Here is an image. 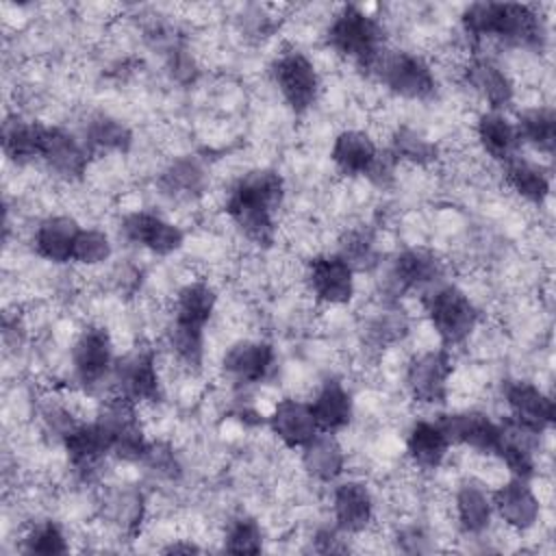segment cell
Masks as SVG:
<instances>
[{
    "label": "cell",
    "instance_id": "obj_40",
    "mask_svg": "<svg viewBox=\"0 0 556 556\" xmlns=\"http://www.w3.org/2000/svg\"><path fill=\"white\" fill-rule=\"evenodd\" d=\"M24 552L41 554V556H59L67 552V539L56 521L43 519L26 532Z\"/></svg>",
    "mask_w": 556,
    "mask_h": 556
},
{
    "label": "cell",
    "instance_id": "obj_48",
    "mask_svg": "<svg viewBox=\"0 0 556 556\" xmlns=\"http://www.w3.org/2000/svg\"><path fill=\"white\" fill-rule=\"evenodd\" d=\"M113 282L119 293H135L137 287L141 285V274L132 265H122L113 271Z\"/></svg>",
    "mask_w": 556,
    "mask_h": 556
},
{
    "label": "cell",
    "instance_id": "obj_11",
    "mask_svg": "<svg viewBox=\"0 0 556 556\" xmlns=\"http://www.w3.org/2000/svg\"><path fill=\"white\" fill-rule=\"evenodd\" d=\"M452 356L447 348L415 356L406 367V389L419 404H443L452 376Z\"/></svg>",
    "mask_w": 556,
    "mask_h": 556
},
{
    "label": "cell",
    "instance_id": "obj_15",
    "mask_svg": "<svg viewBox=\"0 0 556 556\" xmlns=\"http://www.w3.org/2000/svg\"><path fill=\"white\" fill-rule=\"evenodd\" d=\"M91 150L61 126H46L39 159L63 180H80L87 172Z\"/></svg>",
    "mask_w": 556,
    "mask_h": 556
},
{
    "label": "cell",
    "instance_id": "obj_6",
    "mask_svg": "<svg viewBox=\"0 0 556 556\" xmlns=\"http://www.w3.org/2000/svg\"><path fill=\"white\" fill-rule=\"evenodd\" d=\"M269 70L274 85L278 87L282 100L289 104L293 113L302 115L315 104L319 93V76L313 61L304 52H282L274 59Z\"/></svg>",
    "mask_w": 556,
    "mask_h": 556
},
{
    "label": "cell",
    "instance_id": "obj_18",
    "mask_svg": "<svg viewBox=\"0 0 556 556\" xmlns=\"http://www.w3.org/2000/svg\"><path fill=\"white\" fill-rule=\"evenodd\" d=\"M276 352L267 341H237L224 354L222 367L226 376L239 384H258L274 371Z\"/></svg>",
    "mask_w": 556,
    "mask_h": 556
},
{
    "label": "cell",
    "instance_id": "obj_1",
    "mask_svg": "<svg viewBox=\"0 0 556 556\" xmlns=\"http://www.w3.org/2000/svg\"><path fill=\"white\" fill-rule=\"evenodd\" d=\"M285 198V180L276 169L261 167L243 174L230 189L226 213L239 232L263 248L276 237V211Z\"/></svg>",
    "mask_w": 556,
    "mask_h": 556
},
{
    "label": "cell",
    "instance_id": "obj_23",
    "mask_svg": "<svg viewBox=\"0 0 556 556\" xmlns=\"http://www.w3.org/2000/svg\"><path fill=\"white\" fill-rule=\"evenodd\" d=\"M308 406L319 432H339L352 421L354 415L352 393L337 378H328L308 402Z\"/></svg>",
    "mask_w": 556,
    "mask_h": 556
},
{
    "label": "cell",
    "instance_id": "obj_13",
    "mask_svg": "<svg viewBox=\"0 0 556 556\" xmlns=\"http://www.w3.org/2000/svg\"><path fill=\"white\" fill-rule=\"evenodd\" d=\"M452 445H467L482 454H497L502 443V424L482 410H460L437 419Z\"/></svg>",
    "mask_w": 556,
    "mask_h": 556
},
{
    "label": "cell",
    "instance_id": "obj_37",
    "mask_svg": "<svg viewBox=\"0 0 556 556\" xmlns=\"http://www.w3.org/2000/svg\"><path fill=\"white\" fill-rule=\"evenodd\" d=\"M387 150L395 156L397 163L404 161L421 167L432 165L439 159V146L408 126L395 128V132L391 135V146Z\"/></svg>",
    "mask_w": 556,
    "mask_h": 556
},
{
    "label": "cell",
    "instance_id": "obj_32",
    "mask_svg": "<svg viewBox=\"0 0 556 556\" xmlns=\"http://www.w3.org/2000/svg\"><path fill=\"white\" fill-rule=\"evenodd\" d=\"M521 143L552 156L556 148V113L552 106L523 109L515 122Z\"/></svg>",
    "mask_w": 556,
    "mask_h": 556
},
{
    "label": "cell",
    "instance_id": "obj_19",
    "mask_svg": "<svg viewBox=\"0 0 556 556\" xmlns=\"http://www.w3.org/2000/svg\"><path fill=\"white\" fill-rule=\"evenodd\" d=\"M491 502L500 519L513 530L523 532L539 521L541 502L532 491L530 482L523 478L513 476L508 482H504L500 489L493 491Z\"/></svg>",
    "mask_w": 556,
    "mask_h": 556
},
{
    "label": "cell",
    "instance_id": "obj_16",
    "mask_svg": "<svg viewBox=\"0 0 556 556\" xmlns=\"http://www.w3.org/2000/svg\"><path fill=\"white\" fill-rule=\"evenodd\" d=\"M63 447L72 469L87 478L106 456L113 454V439L106 426L96 417L89 424H76L63 437Z\"/></svg>",
    "mask_w": 556,
    "mask_h": 556
},
{
    "label": "cell",
    "instance_id": "obj_26",
    "mask_svg": "<svg viewBox=\"0 0 556 556\" xmlns=\"http://www.w3.org/2000/svg\"><path fill=\"white\" fill-rule=\"evenodd\" d=\"M476 135L482 150L502 165L519 154L521 141L515 122H510L502 111L482 113L476 126Z\"/></svg>",
    "mask_w": 556,
    "mask_h": 556
},
{
    "label": "cell",
    "instance_id": "obj_28",
    "mask_svg": "<svg viewBox=\"0 0 556 556\" xmlns=\"http://www.w3.org/2000/svg\"><path fill=\"white\" fill-rule=\"evenodd\" d=\"M378 156L374 139L363 130H343L334 137L330 159L341 174L365 176Z\"/></svg>",
    "mask_w": 556,
    "mask_h": 556
},
{
    "label": "cell",
    "instance_id": "obj_41",
    "mask_svg": "<svg viewBox=\"0 0 556 556\" xmlns=\"http://www.w3.org/2000/svg\"><path fill=\"white\" fill-rule=\"evenodd\" d=\"M113 248L109 237L98 230V228H80L74 241V250H72V261L78 265H100L104 261H109Z\"/></svg>",
    "mask_w": 556,
    "mask_h": 556
},
{
    "label": "cell",
    "instance_id": "obj_43",
    "mask_svg": "<svg viewBox=\"0 0 556 556\" xmlns=\"http://www.w3.org/2000/svg\"><path fill=\"white\" fill-rule=\"evenodd\" d=\"M113 519L126 532L135 534L143 519V495L139 491H126L113 500Z\"/></svg>",
    "mask_w": 556,
    "mask_h": 556
},
{
    "label": "cell",
    "instance_id": "obj_36",
    "mask_svg": "<svg viewBox=\"0 0 556 556\" xmlns=\"http://www.w3.org/2000/svg\"><path fill=\"white\" fill-rule=\"evenodd\" d=\"M337 254L356 271H371L380 265V252L376 248V237L369 228L356 226L339 237Z\"/></svg>",
    "mask_w": 556,
    "mask_h": 556
},
{
    "label": "cell",
    "instance_id": "obj_4",
    "mask_svg": "<svg viewBox=\"0 0 556 556\" xmlns=\"http://www.w3.org/2000/svg\"><path fill=\"white\" fill-rule=\"evenodd\" d=\"M426 315L443 348L465 343L480 321V311L456 285H439L424 298Z\"/></svg>",
    "mask_w": 556,
    "mask_h": 556
},
{
    "label": "cell",
    "instance_id": "obj_47",
    "mask_svg": "<svg viewBox=\"0 0 556 556\" xmlns=\"http://www.w3.org/2000/svg\"><path fill=\"white\" fill-rule=\"evenodd\" d=\"M341 530L334 528H319L313 536V549L319 554H341L348 552V545L341 539Z\"/></svg>",
    "mask_w": 556,
    "mask_h": 556
},
{
    "label": "cell",
    "instance_id": "obj_49",
    "mask_svg": "<svg viewBox=\"0 0 556 556\" xmlns=\"http://www.w3.org/2000/svg\"><path fill=\"white\" fill-rule=\"evenodd\" d=\"M163 552H165V554H178V552L191 554V552H200V547L193 545V543H172V545L163 547Z\"/></svg>",
    "mask_w": 556,
    "mask_h": 556
},
{
    "label": "cell",
    "instance_id": "obj_45",
    "mask_svg": "<svg viewBox=\"0 0 556 556\" xmlns=\"http://www.w3.org/2000/svg\"><path fill=\"white\" fill-rule=\"evenodd\" d=\"M165 63H167V72L176 83H193L198 76V65L195 59L191 56V52H187V48L182 43L172 46L165 52Z\"/></svg>",
    "mask_w": 556,
    "mask_h": 556
},
{
    "label": "cell",
    "instance_id": "obj_38",
    "mask_svg": "<svg viewBox=\"0 0 556 556\" xmlns=\"http://www.w3.org/2000/svg\"><path fill=\"white\" fill-rule=\"evenodd\" d=\"M169 348L185 367L200 369L204 361V328L174 321L169 330Z\"/></svg>",
    "mask_w": 556,
    "mask_h": 556
},
{
    "label": "cell",
    "instance_id": "obj_29",
    "mask_svg": "<svg viewBox=\"0 0 556 556\" xmlns=\"http://www.w3.org/2000/svg\"><path fill=\"white\" fill-rule=\"evenodd\" d=\"M43 128L46 124H39L33 119H24L17 115L7 117L2 122V132H0L4 156L17 165L39 159Z\"/></svg>",
    "mask_w": 556,
    "mask_h": 556
},
{
    "label": "cell",
    "instance_id": "obj_44",
    "mask_svg": "<svg viewBox=\"0 0 556 556\" xmlns=\"http://www.w3.org/2000/svg\"><path fill=\"white\" fill-rule=\"evenodd\" d=\"M141 463H146L148 469L154 471L161 478L174 480V478L180 476V465H178L172 447L165 445V443H150Z\"/></svg>",
    "mask_w": 556,
    "mask_h": 556
},
{
    "label": "cell",
    "instance_id": "obj_27",
    "mask_svg": "<svg viewBox=\"0 0 556 556\" xmlns=\"http://www.w3.org/2000/svg\"><path fill=\"white\" fill-rule=\"evenodd\" d=\"M450 441L439 421H415L406 434V454L419 469H437L450 450Z\"/></svg>",
    "mask_w": 556,
    "mask_h": 556
},
{
    "label": "cell",
    "instance_id": "obj_39",
    "mask_svg": "<svg viewBox=\"0 0 556 556\" xmlns=\"http://www.w3.org/2000/svg\"><path fill=\"white\" fill-rule=\"evenodd\" d=\"M224 549L232 554H258L263 549V530L254 517H235L224 536Z\"/></svg>",
    "mask_w": 556,
    "mask_h": 556
},
{
    "label": "cell",
    "instance_id": "obj_25",
    "mask_svg": "<svg viewBox=\"0 0 556 556\" xmlns=\"http://www.w3.org/2000/svg\"><path fill=\"white\" fill-rule=\"evenodd\" d=\"M302 467L319 482H334L345 469V452L334 432H317L302 447Z\"/></svg>",
    "mask_w": 556,
    "mask_h": 556
},
{
    "label": "cell",
    "instance_id": "obj_42",
    "mask_svg": "<svg viewBox=\"0 0 556 556\" xmlns=\"http://www.w3.org/2000/svg\"><path fill=\"white\" fill-rule=\"evenodd\" d=\"M408 330V321L402 313L389 311L376 315L367 328H365V341H369L376 348H387L395 341H400Z\"/></svg>",
    "mask_w": 556,
    "mask_h": 556
},
{
    "label": "cell",
    "instance_id": "obj_5",
    "mask_svg": "<svg viewBox=\"0 0 556 556\" xmlns=\"http://www.w3.org/2000/svg\"><path fill=\"white\" fill-rule=\"evenodd\" d=\"M393 93L408 100H428L437 93V76L430 63L406 50H384L371 70Z\"/></svg>",
    "mask_w": 556,
    "mask_h": 556
},
{
    "label": "cell",
    "instance_id": "obj_35",
    "mask_svg": "<svg viewBox=\"0 0 556 556\" xmlns=\"http://www.w3.org/2000/svg\"><path fill=\"white\" fill-rule=\"evenodd\" d=\"M83 141L91 152H128L132 146V132L122 119L106 113H98L87 122Z\"/></svg>",
    "mask_w": 556,
    "mask_h": 556
},
{
    "label": "cell",
    "instance_id": "obj_2",
    "mask_svg": "<svg viewBox=\"0 0 556 556\" xmlns=\"http://www.w3.org/2000/svg\"><path fill=\"white\" fill-rule=\"evenodd\" d=\"M460 22L471 39H500L519 48H541L545 41L541 15L521 2H473Z\"/></svg>",
    "mask_w": 556,
    "mask_h": 556
},
{
    "label": "cell",
    "instance_id": "obj_30",
    "mask_svg": "<svg viewBox=\"0 0 556 556\" xmlns=\"http://www.w3.org/2000/svg\"><path fill=\"white\" fill-rule=\"evenodd\" d=\"M208 176L193 156L172 161L159 176V189L174 200H195L206 191Z\"/></svg>",
    "mask_w": 556,
    "mask_h": 556
},
{
    "label": "cell",
    "instance_id": "obj_12",
    "mask_svg": "<svg viewBox=\"0 0 556 556\" xmlns=\"http://www.w3.org/2000/svg\"><path fill=\"white\" fill-rule=\"evenodd\" d=\"M306 285L324 304H348L354 295V269L337 254H317L306 265Z\"/></svg>",
    "mask_w": 556,
    "mask_h": 556
},
{
    "label": "cell",
    "instance_id": "obj_8",
    "mask_svg": "<svg viewBox=\"0 0 556 556\" xmlns=\"http://www.w3.org/2000/svg\"><path fill=\"white\" fill-rule=\"evenodd\" d=\"M98 419L106 426V430L111 432L113 439V456L119 460H128V463H141L150 441L143 437L139 417H137V404L122 397V395H113L109 397L100 413Z\"/></svg>",
    "mask_w": 556,
    "mask_h": 556
},
{
    "label": "cell",
    "instance_id": "obj_3",
    "mask_svg": "<svg viewBox=\"0 0 556 556\" xmlns=\"http://www.w3.org/2000/svg\"><path fill=\"white\" fill-rule=\"evenodd\" d=\"M326 41L337 54L350 59L365 72H371L387 50L382 24L358 4H345L332 17L326 30Z\"/></svg>",
    "mask_w": 556,
    "mask_h": 556
},
{
    "label": "cell",
    "instance_id": "obj_21",
    "mask_svg": "<svg viewBox=\"0 0 556 556\" xmlns=\"http://www.w3.org/2000/svg\"><path fill=\"white\" fill-rule=\"evenodd\" d=\"M269 428L287 447L300 450L319 432L311 406L293 397H285L274 406Z\"/></svg>",
    "mask_w": 556,
    "mask_h": 556
},
{
    "label": "cell",
    "instance_id": "obj_7",
    "mask_svg": "<svg viewBox=\"0 0 556 556\" xmlns=\"http://www.w3.org/2000/svg\"><path fill=\"white\" fill-rule=\"evenodd\" d=\"M441 278L443 263L434 252L426 248H408L393 256L387 269L384 291L395 298L410 291H432L441 285Z\"/></svg>",
    "mask_w": 556,
    "mask_h": 556
},
{
    "label": "cell",
    "instance_id": "obj_22",
    "mask_svg": "<svg viewBox=\"0 0 556 556\" xmlns=\"http://www.w3.org/2000/svg\"><path fill=\"white\" fill-rule=\"evenodd\" d=\"M465 78L469 87L491 106V111L506 109L515 98L508 74L486 56H473L465 70Z\"/></svg>",
    "mask_w": 556,
    "mask_h": 556
},
{
    "label": "cell",
    "instance_id": "obj_9",
    "mask_svg": "<svg viewBox=\"0 0 556 556\" xmlns=\"http://www.w3.org/2000/svg\"><path fill=\"white\" fill-rule=\"evenodd\" d=\"M115 393L141 404L161 400V378L156 369V356L150 348H137L122 358H115L113 367Z\"/></svg>",
    "mask_w": 556,
    "mask_h": 556
},
{
    "label": "cell",
    "instance_id": "obj_10",
    "mask_svg": "<svg viewBox=\"0 0 556 556\" xmlns=\"http://www.w3.org/2000/svg\"><path fill=\"white\" fill-rule=\"evenodd\" d=\"M72 367L76 374V380L93 391L102 384V380L113 376L115 356H113V343L104 328L100 326H87L72 345Z\"/></svg>",
    "mask_w": 556,
    "mask_h": 556
},
{
    "label": "cell",
    "instance_id": "obj_31",
    "mask_svg": "<svg viewBox=\"0 0 556 556\" xmlns=\"http://www.w3.org/2000/svg\"><path fill=\"white\" fill-rule=\"evenodd\" d=\"M456 517L460 528L467 534H480L489 528L493 517V502L491 495L476 482H465L458 486L456 497Z\"/></svg>",
    "mask_w": 556,
    "mask_h": 556
},
{
    "label": "cell",
    "instance_id": "obj_46",
    "mask_svg": "<svg viewBox=\"0 0 556 556\" xmlns=\"http://www.w3.org/2000/svg\"><path fill=\"white\" fill-rule=\"evenodd\" d=\"M395 165H397V161H395V156L389 150H382V152L378 150V156H376V161L371 163V167H369V172L365 176L376 187H389L395 180Z\"/></svg>",
    "mask_w": 556,
    "mask_h": 556
},
{
    "label": "cell",
    "instance_id": "obj_33",
    "mask_svg": "<svg viewBox=\"0 0 556 556\" xmlns=\"http://www.w3.org/2000/svg\"><path fill=\"white\" fill-rule=\"evenodd\" d=\"M504 178L517 195L532 204H541L549 195V174L519 154L504 163Z\"/></svg>",
    "mask_w": 556,
    "mask_h": 556
},
{
    "label": "cell",
    "instance_id": "obj_14",
    "mask_svg": "<svg viewBox=\"0 0 556 556\" xmlns=\"http://www.w3.org/2000/svg\"><path fill=\"white\" fill-rule=\"evenodd\" d=\"M119 230L126 241L141 245L159 256L174 254L185 243V232L176 224L148 211H132L124 215Z\"/></svg>",
    "mask_w": 556,
    "mask_h": 556
},
{
    "label": "cell",
    "instance_id": "obj_24",
    "mask_svg": "<svg viewBox=\"0 0 556 556\" xmlns=\"http://www.w3.org/2000/svg\"><path fill=\"white\" fill-rule=\"evenodd\" d=\"M78 230L80 226L76 224V219L67 215H50L39 222L35 230V252L50 263H70Z\"/></svg>",
    "mask_w": 556,
    "mask_h": 556
},
{
    "label": "cell",
    "instance_id": "obj_34",
    "mask_svg": "<svg viewBox=\"0 0 556 556\" xmlns=\"http://www.w3.org/2000/svg\"><path fill=\"white\" fill-rule=\"evenodd\" d=\"M215 304H217V293L211 285L189 282L176 295L174 321L204 328V324L211 319L215 311Z\"/></svg>",
    "mask_w": 556,
    "mask_h": 556
},
{
    "label": "cell",
    "instance_id": "obj_20",
    "mask_svg": "<svg viewBox=\"0 0 556 556\" xmlns=\"http://www.w3.org/2000/svg\"><path fill=\"white\" fill-rule=\"evenodd\" d=\"M332 515L343 534L363 532L374 517V497L367 484L361 480L339 482L332 493Z\"/></svg>",
    "mask_w": 556,
    "mask_h": 556
},
{
    "label": "cell",
    "instance_id": "obj_17",
    "mask_svg": "<svg viewBox=\"0 0 556 556\" xmlns=\"http://www.w3.org/2000/svg\"><path fill=\"white\" fill-rule=\"evenodd\" d=\"M504 400L510 419L532 432H543L554 424V402L528 380H510L504 387Z\"/></svg>",
    "mask_w": 556,
    "mask_h": 556
}]
</instances>
